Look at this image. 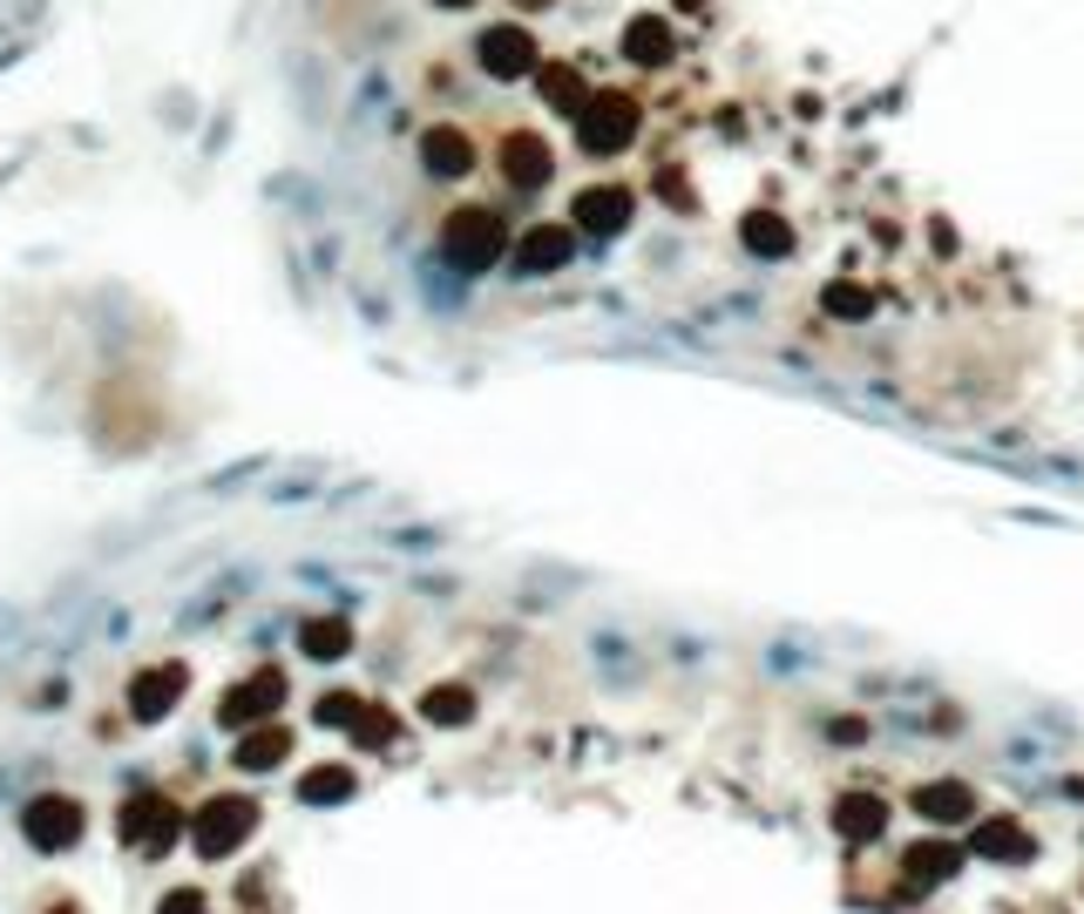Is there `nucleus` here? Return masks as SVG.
Instances as JSON below:
<instances>
[{"label": "nucleus", "instance_id": "f257e3e1", "mask_svg": "<svg viewBox=\"0 0 1084 914\" xmlns=\"http://www.w3.org/2000/svg\"><path fill=\"white\" fill-rule=\"evenodd\" d=\"M637 136V102L631 96H590V109L576 116V142L590 156H611Z\"/></svg>", "mask_w": 1084, "mask_h": 914}, {"label": "nucleus", "instance_id": "f03ea898", "mask_svg": "<svg viewBox=\"0 0 1084 914\" xmlns=\"http://www.w3.org/2000/svg\"><path fill=\"white\" fill-rule=\"evenodd\" d=\"M448 252L461 258V265H488L495 252H502V210H481V204H468V210H455L448 217Z\"/></svg>", "mask_w": 1084, "mask_h": 914}, {"label": "nucleus", "instance_id": "7ed1b4c3", "mask_svg": "<svg viewBox=\"0 0 1084 914\" xmlns=\"http://www.w3.org/2000/svg\"><path fill=\"white\" fill-rule=\"evenodd\" d=\"M481 68H488L495 81H516V75H536L543 55H536V41H529L523 28H488V35H481Z\"/></svg>", "mask_w": 1084, "mask_h": 914}, {"label": "nucleus", "instance_id": "20e7f679", "mask_svg": "<svg viewBox=\"0 0 1084 914\" xmlns=\"http://www.w3.org/2000/svg\"><path fill=\"white\" fill-rule=\"evenodd\" d=\"M556 177V156L536 142V136H509L502 142V184L509 190H543Z\"/></svg>", "mask_w": 1084, "mask_h": 914}, {"label": "nucleus", "instance_id": "39448f33", "mask_svg": "<svg viewBox=\"0 0 1084 914\" xmlns=\"http://www.w3.org/2000/svg\"><path fill=\"white\" fill-rule=\"evenodd\" d=\"M536 81H543V96H549V109H563V116H583V109H590V96H583V75L569 68V61H543L536 68Z\"/></svg>", "mask_w": 1084, "mask_h": 914}, {"label": "nucleus", "instance_id": "423d86ee", "mask_svg": "<svg viewBox=\"0 0 1084 914\" xmlns=\"http://www.w3.org/2000/svg\"><path fill=\"white\" fill-rule=\"evenodd\" d=\"M563 258H569V230H556V224H536V230L523 237V252H516L523 272H556Z\"/></svg>", "mask_w": 1084, "mask_h": 914}, {"label": "nucleus", "instance_id": "0eeeda50", "mask_svg": "<svg viewBox=\"0 0 1084 914\" xmlns=\"http://www.w3.org/2000/svg\"><path fill=\"white\" fill-rule=\"evenodd\" d=\"M624 210H631L624 190H583V197H576V224H583V230H617Z\"/></svg>", "mask_w": 1084, "mask_h": 914}, {"label": "nucleus", "instance_id": "6e6552de", "mask_svg": "<svg viewBox=\"0 0 1084 914\" xmlns=\"http://www.w3.org/2000/svg\"><path fill=\"white\" fill-rule=\"evenodd\" d=\"M624 48H631L637 61H657L664 48H672V35H664V21H657V14H637V21L624 28Z\"/></svg>", "mask_w": 1084, "mask_h": 914}, {"label": "nucleus", "instance_id": "1a4fd4ad", "mask_svg": "<svg viewBox=\"0 0 1084 914\" xmlns=\"http://www.w3.org/2000/svg\"><path fill=\"white\" fill-rule=\"evenodd\" d=\"M833 826H841L848 841H868V834H881V806H875V799H841Z\"/></svg>", "mask_w": 1084, "mask_h": 914}, {"label": "nucleus", "instance_id": "9d476101", "mask_svg": "<svg viewBox=\"0 0 1084 914\" xmlns=\"http://www.w3.org/2000/svg\"><path fill=\"white\" fill-rule=\"evenodd\" d=\"M745 244H753V252H780V244H787V230H780L773 217H753V224H745Z\"/></svg>", "mask_w": 1084, "mask_h": 914}, {"label": "nucleus", "instance_id": "9b49d317", "mask_svg": "<svg viewBox=\"0 0 1084 914\" xmlns=\"http://www.w3.org/2000/svg\"><path fill=\"white\" fill-rule=\"evenodd\" d=\"M523 8H549V0H523Z\"/></svg>", "mask_w": 1084, "mask_h": 914}, {"label": "nucleus", "instance_id": "f8f14e48", "mask_svg": "<svg viewBox=\"0 0 1084 914\" xmlns=\"http://www.w3.org/2000/svg\"><path fill=\"white\" fill-rule=\"evenodd\" d=\"M441 8H468V0H441Z\"/></svg>", "mask_w": 1084, "mask_h": 914}]
</instances>
